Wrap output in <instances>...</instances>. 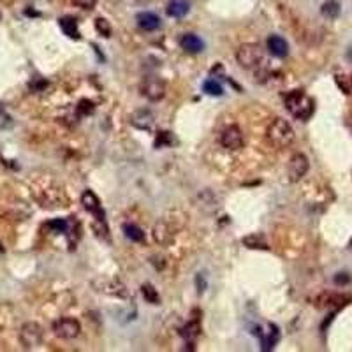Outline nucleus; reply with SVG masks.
Returning <instances> with one entry per match:
<instances>
[{
	"mask_svg": "<svg viewBox=\"0 0 352 352\" xmlns=\"http://www.w3.org/2000/svg\"><path fill=\"white\" fill-rule=\"evenodd\" d=\"M95 28H97V32L101 35H104V37L111 35V25H109V22H107L106 18H97V20H95Z\"/></svg>",
	"mask_w": 352,
	"mask_h": 352,
	"instance_id": "b1692460",
	"label": "nucleus"
},
{
	"mask_svg": "<svg viewBox=\"0 0 352 352\" xmlns=\"http://www.w3.org/2000/svg\"><path fill=\"white\" fill-rule=\"evenodd\" d=\"M59 25H60L62 32H64L67 37H70V39H80V30H78V23L74 18H69V16L60 18Z\"/></svg>",
	"mask_w": 352,
	"mask_h": 352,
	"instance_id": "f3484780",
	"label": "nucleus"
},
{
	"mask_svg": "<svg viewBox=\"0 0 352 352\" xmlns=\"http://www.w3.org/2000/svg\"><path fill=\"white\" fill-rule=\"evenodd\" d=\"M123 233H125V236L129 239H132V242H143L144 239V233L141 227H138L136 224H123Z\"/></svg>",
	"mask_w": 352,
	"mask_h": 352,
	"instance_id": "aec40b11",
	"label": "nucleus"
},
{
	"mask_svg": "<svg viewBox=\"0 0 352 352\" xmlns=\"http://www.w3.org/2000/svg\"><path fill=\"white\" fill-rule=\"evenodd\" d=\"M48 227H53L57 233H64V231L67 229V222L65 220H51L48 224Z\"/></svg>",
	"mask_w": 352,
	"mask_h": 352,
	"instance_id": "bb28decb",
	"label": "nucleus"
},
{
	"mask_svg": "<svg viewBox=\"0 0 352 352\" xmlns=\"http://www.w3.org/2000/svg\"><path fill=\"white\" fill-rule=\"evenodd\" d=\"M263 48L255 43H245L236 51V60L243 69H254L263 62Z\"/></svg>",
	"mask_w": 352,
	"mask_h": 352,
	"instance_id": "7ed1b4c3",
	"label": "nucleus"
},
{
	"mask_svg": "<svg viewBox=\"0 0 352 352\" xmlns=\"http://www.w3.org/2000/svg\"><path fill=\"white\" fill-rule=\"evenodd\" d=\"M53 333L59 338H64V340H74L76 337H80L81 324L76 319L62 317L59 321L53 322Z\"/></svg>",
	"mask_w": 352,
	"mask_h": 352,
	"instance_id": "39448f33",
	"label": "nucleus"
},
{
	"mask_svg": "<svg viewBox=\"0 0 352 352\" xmlns=\"http://www.w3.org/2000/svg\"><path fill=\"white\" fill-rule=\"evenodd\" d=\"M266 138L268 141L276 148H287L294 141V131L291 123L284 118H275L270 122L266 129Z\"/></svg>",
	"mask_w": 352,
	"mask_h": 352,
	"instance_id": "f03ea898",
	"label": "nucleus"
},
{
	"mask_svg": "<svg viewBox=\"0 0 352 352\" xmlns=\"http://www.w3.org/2000/svg\"><path fill=\"white\" fill-rule=\"evenodd\" d=\"M165 11H168V16H171V18H183V16L189 14L190 4L187 0H169Z\"/></svg>",
	"mask_w": 352,
	"mask_h": 352,
	"instance_id": "2eb2a0df",
	"label": "nucleus"
},
{
	"mask_svg": "<svg viewBox=\"0 0 352 352\" xmlns=\"http://www.w3.org/2000/svg\"><path fill=\"white\" fill-rule=\"evenodd\" d=\"M131 123L141 131H150L152 125H153V115L148 109L134 111L132 117H131Z\"/></svg>",
	"mask_w": 352,
	"mask_h": 352,
	"instance_id": "4468645a",
	"label": "nucleus"
},
{
	"mask_svg": "<svg viewBox=\"0 0 352 352\" xmlns=\"http://www.w3.org/2000/svg\"><path fill=\"white\" fill-rule=\"evenodd\" d=\"M284 104L287 107V111L298 120H308L316 111V104L305 92L301 90H292L284 95Z\"/></svg>",
	"mask_w": 352,
	"mask_h": 352,
	"instance_id": "f257e3e1",
	"label": "nucleus"
},
{
	"mask_svg": "<svg viewBox=\"0 0 352 352\" xmlns=\"http://www.w3.org/2000/svg\"><path fill=\"white\" fill-rule=\"evenodd\" d=\"M242 242L247 248H252V250H257V248L259 250H268V243L263 234H257V233L248 234L242 239Z\"/></svg>",
	"mask_w": 352,
	"mask_h": 352,
	"instance_id": "a211bd4d",
	"label": "nucleus"
},
{
	"mask_svg": "<svg viewBox=\"0 0 352 352\" xmlns=\"http://www.w3.org/2000/svg\"><path fill=\"white\" fill-rule=\"evenodd\" d=\"M268 49H270L271 55L279 57V59H284V57L289 55V44L287 41L284 39L282 35H271L268 37Z\"/></svg>",
	"mask_w": 352,
	"mask_h": 352,
	"instance_id": "f8f14e48",
	"label": "nucleus"
},
{
	"mask_svg": "<svg viewBox=\"0 0 352 352\" xmlns=\"http://www.w3.org/2000/svg\"><path fill=\"white\" fill-rule=\"evenodd\" d=\"M196 282H197V287H199V289H197V292H199V294H201V292H205V287H206L205 280H202L201 276H197Z\"/></svg>",
	"mask_w": 352,
	"mask_h": 352,
	"instance_id": "c85d7f7f",
	"label": "nucleus"
},
{
	"mask_svg": "<svg viewBox=\"0 0 352 352\" xmlns=\"http://www.w3.org/2000/svg\"><path fill=\"white\" fill-rule=\"evenodd\" d=\"M141 292H143L144 300L148 301V303L152 305H159L160 303V298H159V292L155 291V287L150 284H144L143 287H141Z\"/></svg>",
	"mask_w": 352,
	"mask_h": 352,
	"instance_id": "4be33fe9",
	"label": "nucleus"
},
{
	"mask_svg": "<svg viewBox=\"0 0 352 352\" xmlns=\"http://www.w3.org/2000/svg\"><path fill=\"white\" fill-rule=\"evenodd\" d=\"M308 168H310V162H308V159H306V155H303V153L292 155L291 160H289V165H287L289 180H291L292 183L303 180L305 175L308 173Z\"/></svg>",
	"mask_w": 352,
	"mask_h": 352,
	"instance_id": "0eeeda50",
	"label": "nucleus"
},
{
	"mask_svg": "<svg viewBox=\"0 0 352 352\" xmlns=\"http://www.w3.org/2000/svg\"><path fill=\"white\" fill-rule=\"evenodd\" d=\"M202 90H205V94L215 95V97H220V95L224 94L222 85L218 81H215V80H206L205 83H202Z\"/></svg>",
	"mask_w": 352,
	"mask_h": 352,
	"instance_id": "5701e85b",
	"label": "nucleus"
},
{
	"mask_svg": "<svg viewBox=\"0 0 352 352\" xmlns=\"http://www.w3.org/2000/svg\"><path fill=\"white\" fill-rule=\"evenodd\" d=\"M81 205H83V208H85L86 211H90V213L94 215L95 220H104V210H102L99 197L95 196L92 190H85V192H83Z\"/></svg>",
	"mask_w": 352,
	"mask_h": 352,
	"instance_id": "1a4fd4ad",
	"label": "nucleus"
},
{
	"mask_svg": "<svg viewBox=\"0 0 352 352\" xmlns=\"http://www.w3.org/2000/svg\"><path fill=\"white\" fill-rule=\"evenodd\" d=\"M171 229L168 227L165 222H157L153 226V239H155L159 245H165V243L171 242Z\"/></svg>",
	"mask_w": 352,
	"mask_h": 352,
	"instance_id": "dca6fc26",
	"label": "nucleus"
},
{
	"mask_svg": "<svg viewBox=\"0 0 352 352\" xmlns=\"http://www.w3.org/2000/svg\"><path fill=\"white\" fill-rule=\"evenodd\" d=\"M136 20H138V25L143 30L146 32H153L157 30V28H160V18L155 14V12H150V11H143L139 12L138 16H136Z\"/></svg>",
	"mask_w": 352,
	"mask_h": 352,
	"instance_id": "9b49d317",
	"label": "nucleus"
},
{
	"mask_svg": "<svg viewBox=\"0 0 352 352\" xmlns=\"http://www.w3.org/2000/svg\"><path fill=\"white\" fill-rule=\"evenodd\" d=\"M180 46L181 49H185L187 53H192V55H197L205 49V43L199 39L197 35L194 34H183L180 39Z\"/></svg>",
	"mask_w": 352,
	"mask_h": 352,
	"instance_id": "ddd939ff",
	"label": "nucleus"
},
{
	"mask_svg": "<svg viewBox=\"0 0 352 352\" xmlns=\"http://www.w3.org/2000/svg\"><path fill=\"white\" fill-rule=\"evenodd\" d=\"M350 88H352V78H350Z\"/></svg>",
	"mask_w": 352,
	"mask_h": 352,
	"instance_id": "c756f323",
	"label": "nucleus"
},
{
	"mask_svg": "<svg viewBox=\"0 0 352 352\" xmlns=\"http://www.w3.org/2000/svg\"><path fill=\"white\" fill-rule=\"evenodd\" d=\"M321 12L329 20L338 18V14H340V4H338L337 0H328V2L322 4Z\"/></svg>",
	"mask_w": 352,
	"mask_h": 352,
	"instance_id": "412c9836",
	"label": "nucleus"
},
{
	"mask_svg": "<svg viewBox=\"0 0 352 352\" xmlns=\"http://www.w3.org/2000/svg\"><path fill=\"white\" fill-rule=\"evenodd\" d=\"M44 338V329L37 322H25L20 329V342L25 349H34V347L41 345Z\"/></svg>",
	"mask_w": 352,
	"mask_h": 352,
	"instance_id": "20e7f679",
	"label": "nucleus"
},
{
	"mask_svg": "<svg viewBox=\"0 0 352 352\" xmlns=\"http://www.w3.org/2000/svg\"><path fill=\"white\" fill-rule=\"evenodd\" d=\"M347 301H349V298L342 296V294L326 292L317 298V306H321V308H342Z\"/></svg>",
	"mask_w": 352,
	"mask_h": 352,
	"instance_id": "9d476101",
	"label": "nucleus"
},
{
	"mask_svg": "<svg viewBox=\"0 0 352 352\" xmlns=\"http://www.w3.org/2000/svg\"><path fill=\"white\" fill-rule=\"evenodd\" d=\"M173 143V139H171V136H169V132H160L159 134V138H157V148L159 146H164V144H171Z\"/></svg>",
	"mask_w": 352,
	"mask_h": 352,
	"instance_id": "a878e982",
	"label": "nucleus"
},
{
	"mask_svg": "<svg viewBox=\"0 0 352 352\" xmlns=\"http://www.w3.org/2000/svg\"><path fill=\"white\" fill-rule=\"evenodd\" d=\"M201 333V322L197 319H192L190 322H187V326L181 328V337H185L187 340H194L197 338Z\"/></svg>",
	"mask_w": 352,
	"mask_h": 352,
	"instance_id": "6ab92c4d",
	"label": "nucleus"
},
{
	"mask_svg": "<svg viewBox=\"0 0 352 352\" xmlns=\"http://www.w3.org/2000/svg\"><path fill=\"white\" fill-rule=\"evenodd\" d=\"M349 282H350L349 273H337V276H335V284L337 285H345Z\"/></svg>",
	"mask_w": 352,
	"mask_h": 352,
	"instance_id": "cd10ccee",
	"label": "nucleus"
},
{
	"mask_svg": "<svg viewBox=\"0 0 352 352\" xmlns=\"http://www.w3.org/2000/svg\"><path fill=\"white\" fill-rule=\"evenodd\" d=\"M141 94L148 99V101H160L165 95V83L155 76L144 78V81L141 83Z\"/></svg>",
	"mask_w": 352,
	"mask_h": 352,
	"instance_id": "423d86ee",
	"label": "nucleus"
},
{
	"mask_svg": "<svg viewBox=\"0 0 352 352\" xmlns=\"http://www.w3.org/2000/svg\"><path fill=\"white\" fill-rule=\"evenodd\" d=\"M220 143L226 150H242L243 143H245L242 129L238 125H229L227 129H224V132L220 134Z\"/></svg>",
	"mask_w": 352,
	"mask_h": 352,
	"instance_id": "6e6552de",
	"label": "nucleus"
},
{
	"mask_svg": "<svg viewBox=\"0 0 352 352\" xmlns=\"http://www.w3.org/2000/svg\"><path fill=\"white\" fill-rule=\"evenodd\" d=\"M72 4L74 6H78L80 9H86V11H90V9H94L95 7V4H97V0H72Z\"/></svg>",
	"mask_w": 352,
	"mask_h": 352,
	"instance_id": "393cba45",
	"label": "nucleus"
}]
</instances>
